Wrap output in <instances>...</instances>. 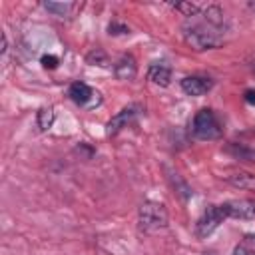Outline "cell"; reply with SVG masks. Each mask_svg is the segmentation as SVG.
I'll list each match as a JSON object with an SVG mask.
<instances>
[{
    "instance_id": "9a60e30c",
    "label": "cell",
    "mask_w": 255,
    "mask_h": 255,
    "mask_svg": "<svg viewBox=\"0 0 255 255\" xmlns=\"http://www.w3.org/2000/svg\"><path fill=\"white\" fill-rule=\"evenodd\" d=\"M173 8L177 12H181L183 16H199L205 8V4H195V2H177L173 4Z\"/></svg>"
},
{
    "instance_id": "9c48e42d",
    "label": "cell",
    "mask_w": 255,
    "mask_h": 255,
    "mask_svg": "<svg viewBox=\"0 0 255 255\" xmlns=\"http://www.w3.org/2000/svg\"><path fill=\"white\" fill-rule=\"evenodd\" d=\"M114 76L118 80H133L137 76V64L135 58L129 54H124L116 64H114Z\"/></svg>"
},
{
    "instance_id": "6da1fadb",
    "label": "cell",
    "mask_w": 255,
    "mask_h": 255,
    "mask_svg": "<svg viewBox=\"0 0 255 255\" xmlns=\"http://www.w3.org/2000/svg\"><path fill=\"white\" fill-rule=\"evenodd\" d=\"M183 40L187 46H191L193 50L201 52V50H213L217 46L223 44L225 40V28L213 26L207 20L201 22H193L183 26Z\"/></svg>"
},
{
    "instance_id": "603a6c76",
    "label": "cell",
    "mask_w": 255,
    "mask_h": 255,
    "mask_svg": "<svg viewBox=\"0 0 255 255\" xmlns=\"http://www.w3.org/2000/svg\"><path fill=\"white\" fill-rule=\"evenodd\" d=\"M203 255H213V253H203Z\"/></svg>"
},
{
    "instance_id": "7c38bea8",
    "label": "cell",
    "mask_w": 255,
    "mask_h": 255,
    "mask_svg": "<svg viewBox=\"0 0 255 255\" xmlns=\"http://www.w3.org/2000/svg\"><path fill=\"white\" fill-rule=\"evenodd\" d=\"M227 153H231L235 159L255 163V149L249 147V145H243V143H229V145H227Z\"/></svg>"
},
{
    "instance_id": "3957f363",
    "label": "cell",
    "mask_w": 255,
    "mask_h": 255,
    "mask_svg": "<svg viewBox=\"0 0 255 255\" xmlns=\"http://www.w3.org/2000/svg\"><path fill=\"white\" fill-rule=\"evenodd\" d=\"M191 135L195 139H203V141H211V139L221 137L223 135V124H221L219 116L209 108L199 110L191 122Z\"/></svg>"
},
{
    "instance_id": "44dd1931",
    "label": "cell",
    "mask_w": 255,
    "mask_h": 255,
    "mask_svg": "<svg viewBox=\"0 0 255 255\" xmlns=\"http://www.w3.org/2000/svg\"><path fill=\"white\" fill-rule=\"evenodd\" d=\"M245 102L255 104V90H245Z\"/></svg>"
},
{
    "instance_id": "7402d4cb",
    "label": "cell",
    "mask_w": 255,
    "mask_h": 255,
    "mask_svg": "<svg viewBox=\"0 0 255 255\" xmlns=\"http://www.w3.org/2000/svg\"><path fill=\"white\" fill-rule=\"evenodd\" d=\"M249 8H251V10H255V2H251V4H249Z\"/></svg>"
},
{
    "instance_id": "5bb4252c",
    "label": "cell",
    "mask_w": 255,
    "mask_h": 255,
    "mask_svg": "<svg viewBox=\"0 0 255 255\" xmlns=\"http://www.w3.org/2000/svg\"><path fill=\"white\" fill-rule=\"evenodd\" d=\"M167 173H169L167 177H169L171 185L175 187V191H177V193H179L183 199L191 197V189H189V185H187V183L181 179V175H179V173H175V171H169V169H167Z\"/></svg>"
},
{
    "instance_id": "30bf717a",
    "label": "cell",
    "mask_w": 255,
    "mask_h": 255,
    "mask_svg": "<svg viewBox=\"0 0 255 255\" xmlns=\"http://www.w3.org/2000/svg\"><path fill=\"white\" fill-rule=\"evenodd\" d=\"M147 80L155 86H161V88H167L171 84V68L165 66L163 62L161 64H151L149 70H147Z\"/></svg>"
},
{
    "instance_id": "8fae6325",
    "label": "cell",
    "mask_w": 255,
    "mask_h": 255,
    "mask_svg": "<svg viewBox=\"0 0 255 255\" xmlns=\"http://www.w3.org/2000/svg\"><path fill=\"white\" fill-rule=\"evenodd\" d=\"M225 181L231 183L237 189L255 191V173H249V171H233V173L225 175Z\"/></svg>"
},
{
    "instance_id": "4fadbf2b",
    "label": "cell",
    "mask_w": 255,
    "mask_h": 255,
    "mask_svg": "<svg viewBox=\"0 0 255 255\" xmlns=\"http://www.w3.org/2000/svg\"><path fill=\"white\" fill-rule=\"evenodd\" d=\"M44 8L48 12H52L54 16H58V18H68L72 14V10H76L78 6L76 4H68V2H64V4L62 2H46Z\"/></svg>"
},
{
    "instance_id": "8992f818",
    "label": "cell",
    "mask_w": 255,
    "mask_h": 255,
    "mask_svg": "<svg viewBox=\"0 0 255 255\" xmlns=\"http://www.w3.org/2000/svg\"><path fill=\"white\" fill-rule=\"evenodd\" d=\"M68 96L74 104L78 106H86V108H94L96 104H100V94L94 92L88 84L84 82H74L70 88H68Z\"/></svg>"
},
{
    "instance_id": "5b68a950",
    "label": "cell",
    "mask_w": 255,
    "mask_h": 255,
    "mask_svg": "<svg viewBox=\"0 0 255 255\" xmlns=\"http://www.w3.org/2000/svg\"><path fill=\"white\" fill-rule=\"evenodd\" d=\"M139 114H141V106H139V104H131V106L120 110V112L108 122V129H106V133H108V135H116V133H120L124 128H128L129 124H133V122L137 120Z\"/></svg>"
},
{
    "instance_id": "7a4b0ae2",
    "label": "cell",
    "mask_w": 255,
    "mask_h": 255,
    "mask_svg": "<svg viewBox=\"0 0 255 255\" xmlns=\"http://www.w3.org/2000/svg\"><path fill=\"white\" fill-rule=\"evenodd\" d=\"M167 221H169V215H167V209L163 203L159 201H143L137 209V227L141 233L145 235H153V233H159L167 227Z\"/></svg>"
},
{
    "instance_id": "52a82bcc",
    "label": "cell",
    "mask_w": 255,
    "mask_h": 255,
    "mask_svg": "<svg viewBox=\"0 0 255 255\" xmlns=\"http://www.w3.org/2000/svg\"><path fill=\"white\" fill-rule=\"evenodd\" d=\"M227 217L233 219H255V201L253 199H231L223 203Z\"/></svg>"
},
{
    "instance_id": "277c9868",
    "label": "cell",
    "mask_w": 255,
    "mask_h": 255,
    "mask_svg": "<svg viewBox=\"0 0 255 255\" xmlns=\"http://www.w3.org/2000/svg\"><path fill=\"white\" fill-rule=\"evenodd\" d=\"M225 219H229V217H227V211H225L223 203H221V205H209V207L203 211V215L195 221V235H197L199 239L209 237Z\"/></svg>"
},
{
    "instance_id": "ac0fdd59",
    "label": "cell",
    "mask_w": 255,
    "mask_h": 255,
    "mask_svg": "<svg viewBox=\"0 0 255 255\" xmlns=\"http://www.w3.org/2000/svg\"><path fill=\"white\" fill-rule=\"evenodd\" d=\"M90 64H98V66H106L108 64V58H106V54L102 52V50H94V52H90L88 54V58H86Z\"/></svg>"
},
{
    "instance_id": "ba28073f",
    "label": "cell",
    "mask_w": 255,
    "mask_h": 255,
    "mask_svg": "<svg viewBox=\"0 0 255 255\" xmlns=\"http://www.w3.org/2000/svg\"><path fill=\"white\" fill-rule=\"evenodd\" d=\"M179 86L187 96H203L213 88V80L207 76H185Z\"/></svg>"
},
{
    "instance_id": "e0dca14e",
    "label": "cell",
    "mask_w": 255,
    "mask_h": 255,
    "mask_svg": "<svg viewBox=\"0 0 255 255\" xmlns=\"http://www.w3.org/2000/svg\"><path fill=\"white\" fill-rule=\"evenodd\" d=\"M54 110L52 108H42L40 112H38V128L42 129V131H46V129H50L52 128V124H54Z\"/></svg>"
},
{
    "instance_id": "ffe728a7",
    "label": "cell",
    "mask_w": 255,
    "mask_h": 255,
    "mask_svg": "<svg viewBox=\"0 0 255 255\" xmlns=\"http://www.w3.org/2000/svg\"><path fill=\"white\" fill-rule=\"evenodd\" d=\"M42 64H44V68H56L58 66V58L56 56H44Z\"/></svg>"
},
{
    "instance_id": "d6986e66",
    "label": "cell",
    "mask_w": 255,
    "mask_h": 255,
    "mask_svg": "<svg viewBox=\"0 0 255 255\" xmlns=\"http://www.w3.org/2000/svg\"><path fill=\"white\" fill-rule=\"evenodd\" d=\"M108 30H110V34H126V32H129L124 24H116V22H112Z\"/></svg>"
},
{
    "instance_id": "2e32d148",
    "label": "cell",
    "mask_w": 255,
    "mask_h": 255,
    "mask_svg": "<svg viewBox=\"0 0 255 255\" xmlns=\"http://www.w3.org/2000/svg\"><path fill=\"white\" fill-rule=\"evenodd\" d=\"M233 255H255V235H245L239 245H235Z\"/></svg>"
}]
</instances>
